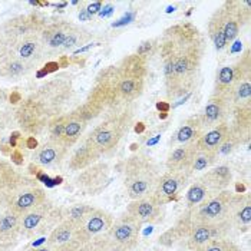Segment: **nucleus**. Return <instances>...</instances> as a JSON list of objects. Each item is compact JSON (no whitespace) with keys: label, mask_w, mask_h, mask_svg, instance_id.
I'll use <instances>...</instances> for the list:
<instances>
[{"label":"nucleus","mask_w":251,"mask_h":251,"mask_svg":"<svg viewBox=\"0 0 251 251\" xmlns=\"http://www.w3.org/2000/svg\"><path fill=\"white\" fill-rule=\"evenodd\" d=\"M95 207L88 205V204H75L72 207H69L68 210H63V218L72 221L74 224L80 226L83 223V220L86 218V215L91 213Z\"/></svg>","instance_id":"nucleus-36"},{"label":"nucleus","mask_w":251,"mask_h":251,"mask_svg":"<svg viewBox=\"0 0 251 251\" xmlns=\"http://www.w3.org/2000/svg\"><path fill=\"white\" fill-rule=\"evenodd\" d=\"M112 223H114V218L106 211L99 210V208H94L91 213L86 215L83 223L79 226L80 235H82L85 244L92 241L95 237L103 234V232L108 234Z\"/></svg>","instance_id":"nucleus-16"},{"label":"nucleus","mask_w":251,"mask_h":251,"mask_svg":"<svg viewBox=\"0 0 251 251\" xmlns=\"http://www.w3.org/2000/svg\"><path fill=\"white\" fill-rule=\"evenodd\" d=\"M109 179V167L103 162H95L94 165L80 171L75 178V185L80 191L95 195L99 193Z\"/></svg>","instance_id":"nucleus-15"},{"label":"nucleus","mask_w":251,"mask_h":251,"mask_svg":"<svg viewBox=\"0 0 251 251\" xmlns=\"http://www.w3.org/2000/svg\"><path fill=\"white\" fill-rule=\"evenodd\" d=\"M190 175L178 171H167L161 174L156 179L154 190L151 195L156 200L158 204L165 205L178 198L179 191L185 187Z\"/></svg>","instance_id":"nucleus-14"},{"label":"nucleus","mask_w":251,"mask_h":251,"mask_svg":"<svg viewBox=\"0 0 251 251\" xmlns=\"http://www.w3.org/2000/svg\"><path fill=\"white\" fill-rule=\"evenodd\" d=\"M29 71L30 68L23 60H20L15 52H12L9 58L0 65V77L1 79H19L25 76Z\"/></svg>","instance_id":"nucleus-32"},{"label":"nucleus","mask_w":251,"mask_h":251,"mask_svg":"<svg viewBox=\"0 0 251 251\" xmlns=\"http://www.w3.org/2000/svg\"><path fill=\"white\" fill-rule=\"evenodd\" d=\"M228 132H230L228 121L227 122H223V124H218V125H215V126L210 128V129H205L204 134L194 142L195 144V148L200 150V151L217 154L220 145L227 138Z\"/></svg>","instance_id":"nucleus-25"},{"label":"nucleus","mask_w":251,"mask_h":251,"mask_svg":"<svg viewBox=\"0 0 251 251\" xmlns=\"http://www.w3.org/2000/svg\"><path fill=\"white\" fill-rule=\"evenodd\" d=\"M119 71L118 82V102L119 108L131 106L145 91L148 76V59L136 53L128 55L116 63Z\"/></svg>","instance_id":"nucleus-4"},{"label":"nucleus","mask_w":251,"mask_h":251,"mask_svg":"<svg viewBox=\"0 0 251 251\" xmlns=\"http://www.w3.org/2000/svg\"><path fill=\"white\" fill-rule=\"evenodd\" d=\"M33 94L46 105L53 118L62 115L65 106L74 97L72 77L68 75H59L53 79H49L43 82Z\"/></svg>","instance_id":"nucleus-7"},{"label":"nucleus","mask_w":251,"mask_h":251,"mask_svg":"<svg viewBox=\"0 0 251 251\" xmlns=\"http://www.w3.org/2000/svg\"><path fill=\"white\" fill-rule=\"evenodd\" d=\"M231 115V106L230 103L220 97L211 95L208 98V102L202 111V114H200L202 125L205 129H210L218 124L227 122L228 118Z\"/></svg>","instance_id":"nucleus-20"},{"label":"nucleus","mask_w":251,"mask_h":251,"mask_svg":"<svg viewBox=\"0 0 251 251\" xmlns=\"http://www.w3.org/2000/svg\"><path fill=\"white\" fill-rule=\"evenodd\" d=\"M13 52V49L10 48V45L7 43V40L4 39V36L0 33V65L9 58V55Z\"/></svg>","instance_id":"nucleus-40"},{"label":"nucleus","mask_w":251,"mask_h":251,"mask_svg":"<svg viewBox=\"0 0 251 251\" xmlns=\"http://www.w3.org/2000/svg\"><path fill=\"white\" fill-rule=\"evenodd\" d=\"M195 144L190 142V144H182L179 147H176L173 150L168 158H167V170L168 171H178V173H185L190 174V167L193 162L194 155H195Z\"/></svg>","instance_id":"nucleus-26"},{"label":"nucleus","mask_w":251,"mask_h":251,"mask_svg":"<svg viewBox=\"0 0 251 251\" xmlns=\"http://www.w3.org/2000/svg\"><path fill=\"white\" fill-rule=\"evenodd\" d=\"M118 82L119 71L116 65H109L100 69L95 76L94 85L86 97V100L77 106L76 111L85 121H91L103 111L121 109L118 102Z\"/></svg>","instance_id":"nucleus-2"},{"label":"nucleus","mask_w":251,"mask_h":251,"mask_svg":"<svg viewBox=\"0 0 251 251\" xmlns=\"http://www.w3.org/2000/svg\"><path fill=\"white\" fill-rule=\"evenodd\" d=\"M134 121L131 106L111 111L108 116L83 138V144L100 155L114 152L119 142L126 136Z\"/></svg>","instance_id":"nucleus-3"},{"label":"nucleus","mask_w":251,"mask_h":251,"mask_svg":"<svg viewBox=\"0 0 251 251\" xmlns=\"http://www.w3.org/2000/svg\"><path fill=\"white\" fill-rule=\"evenodd\" d=\"M200 179L213 191V193H220L224 191L230 187L232 181L231 168L228 165H218L214 167L210 171L204 173L200 176Z\"/></svg>","instance_id":"nucleus-27"},{"label":"nucleus","mask_w":251,"mask_h":251,"mask_svg":"<svg viewBox=\"0 0 251 251\" xmlns=\"http://www.w3.org/2000/svg\"><path fill=\"white\" fill-rule=\"evenodd\" d=\"M205 128L202 125V121H201V116L200 115H193L190 118H187L181 126L176 129L175 132L174 142L178 144H190V142H195L200 136L204 134Z\"/></svg>","instance_id":"nucleus-28"},{"label":"nucleus","mask_w":251,"mask_h":251,"mask_svg":"<svg viewBox=\"0 0 251 251\" xmlns=\"http://www.w3.org/2000/svg\"><path fill=\"white\" fill-rule=\"evenodd\" d=\"M141 226L142 224L138 223L134 217H131L129 214H124L122 217L114 220L108 231V238L122 250H134L138 246Z\"/></svg>","instance_id":"nucleus-13"},{"label":"nucleus","mask_w":251,"mask_h":251,"mask_svg":"<svg viewBox=\"0 0 251 251\" xmlns=\"http://www.w3.org/2000/svg\"><path fill=\"white\" fill-rule=\"evenodd\" d=\"M63 220V210L56 208L49 200L38 208L25 214L20 218V235L35 237L52 231Z\"/></svg>","instance_id":"nucleus-9"},{"label":"nucleus","mask_w":251,"mask_h":251,"mask_svg":"<svg viewBox=\"0 0 251 251\" xmlns=\"http://www.w3.org/2000/svg\"><path fill=\"white\" fill-rule=\"evenodd\" d=\"M75 241H80L82 244H85L82 235H80V230H79V226L74 224L72 221L69 220H62L58 226L50 231L49 237H48V246L50 250L53 249H58L62 246H66V244H71V243H75Z\"/></svg>","instance_id":"nucleus-22"},{"label":"nucleus","mask_w":251,"mask_h":251,"mask_svg":"<svg viewBox=\"0 0 251 251\" xmlns=\"http://www.w3.org/2000/svg\"><path fill=\"white\" fill-rule=\"evenodd\" d=\"M126 214L134 217L138 223H156L162 218V205L156 202L152 195H147L138 200H132L128 205Z\"/></svg>","instance_id":"nucleus-17"},{"label":"nucleus","mask_w":251,"mask_h":251,"mask_svg":"<svg viewBox=\"0 0 251 251\" xmlns=\"http://www.w3.org/2000/svg\"><path fill=\"white\" fill-rule=\"evenodd\" d=\"M0 139H1V128H0Z\"/></svg>","instance_id":"nucleus-48"},{"label":"nucleus","mask_w":251,"mask_h":251,"mask_svg":"<svg viewBox=\"0 0 251 251\" xmlns=\"http://www.w3.org/2000/svg\"><path fill=\"white\" fill-rule=\"evenodd\" d=\"M0 251H1V250H0Z\"/></svg>","instance_id":"nucleus-49"},{"label":"nucleus","mask_w":251,"mask_h":251,"mask_svg":"<svg viewBox=\"0 0 251 251\" xmlns=\"http://www.w3.org/2000/svg\"><path fill=\"white\" fill-rule=\"evenodd\" d=\"M217 193H213L200 178L195 179L193 185L190 187V190L187 191V195H185V200H187V205L188 208H193L195 205L204 202L205 200H208L211 195Z\"/></svg>","instance_id":"nucleus-33"},{"label":"nucleus","mask_w":251,"mask_h":251,"mask_svg":"<svg viewBox=\"0 0 251 251\" xmlns=\"http://www.w3.org/2000/svg\"><path fill=\"white\" fill-rule=\"evenodd\" d=\"M20 235V217L12 213L0 215V246L13 243Z\"/></svg>","instance_id":"nucleus-30"},{"label":"nucleus","mask_w":251,"mask_h":251,"mask_svg":"<svg viewBox=\"0 0 251 251\" xmlns=\"http://www.w3.org/2000/svg\"><path fill=\"white\" fill-rule=\"evenodd\" d=\"M159 56L165 95L176 100L197 86L205 53V40L191 22L176 23L164 30L159 42Z\"/></svg>","instance_id":"nucleus-1"},{"label":"nucleus","mask_w":251,"mask_h":251,"mask_svg":"<svg viewBox=\"0 0 251 251\" xmlns=\"http://www.w3.org/2000/svg\"><path fill=\"white\" fill-rule=\"evenodd\" d=\"M99 158H100V155L95 152L92 148H89L88 145L83 144L69 158V170L82 171V170H85V168H88V167H91L95 162H98Z\"/></svg>","instance_id":"nucleus-31"},{"label":"nucleus","mask_w":251,"mask_h":251,"mask_svg":"<svg viewBox=\"0 0 251 251\" xmlns=\"http://www.w3.org/2000/svg\"><path fill=\"white\" fill-rule=\"evenodd\" d=\"M122 174L126 193L132 200L151 195L159 176L152 158L145 154L128 156L122 162Z\"/></svg>","instance_id":"nucleus-5"},{"label":"nucleus","mask_w":251,"mask_h":251,"mask_svg":"<svg viewBox=\"0 0 251 251\" xmlns=\"http://www.w3.org/2000/svg\"><path fill=\"white\" fill-rule=\"evenodd\" d=\"M220 19L228 45L238 38L243 27L251 19V3L244 0H227L214 10Z\"/></svg>","instance_id":"nucleus-8"},{"label":"nucleus","mask_w":251,"mask_h":251,"mask_svg":"<svg viewBox=\"0 0 251 251\" xmlns=\"http://www.w3.org/2000/svg\"><path fill=\"white\" fill-rule=\"evenodd\" d=\"M69 150L62 147L60 144L46 141L35 150V152L32 155V161L33 164L42 165V167H53V165L62 164Z\"/></svg>","instance_id":"nucleus-23"},{"label":"nucleus","mask_w":251,"mask_h":251,"mask_svg":"<svg viewBox=\"0 0 251 251\" xmlns=\"http://www.w3.org/2000/svg\"><path fill=\"white\" fill-rule=\"evenodd\" d=\"M12 49L18 55V58L20 60H23L30 68V71L33 68H38L43 60L48 59L46 58V52H45V46H43L42 39H40V35L25 39V40H22L20 43H18Z\"/></svg>","instance_id":"nucleus-19"},{"label":"nucleus","mask_w":251,"mask_h":251,"mask_svg":"<svg viewBox=\"0 0 251 251\" xmlns=\"http://www.w3.org/2000/svg\"><path fill=\"white\" fill-rule=\"evenodd\" d=\"M156 108L161 111V112H165V114H168V109H170V105L167 103V102H159L158 105H156Z\"/></svg>","instance_id":"nucleus-45"},{"label":"nucleus","mask_w":251,"mask_h":251,"mask_svg":"<svg viewBox=\"0 0 251 251\" xmlns=\"http://www.w3.org/2000/svg\"><path fill=\"white\" fill-rule=\"evenodd\" d=\"M10 159H12V164L13 165H23V162H25V159H23V152L20 151L19 148H15L12 152H10Z\"/></svg>","instance_id":"nucleus-41"},{"label":"nucleus","mask_w":251,"mask_h":251,"mask_svg":"<svg viewBox=\"0 0 251 251\" xmlns=\"http://www.w3.org/2000/svg\"><path fill=\"white\" fill-rule=\"evenodd\" d=\"M15 118L25 134L36 136L46 131L48 124L53 116L35 94H30L18 105L15 111Z\"/></svg>","instance_id":"nucleus-6"},{"label":"nucleus","mask_w":251,"mask_h":251,"mask_svg":"<svg viewBox=\"0 0 251 251\" xmlns=\"http://www.w3.org/2000/svg\"><path fill=\"white\" fill-rule=\"evenodd\" d=\"M86 126H88V121H85L76 109L68 112L66 114V121H65V126H63V132H62V138H60L59 144L62 147L71 150L80 139V136L83 135Z\"/></svg>","instance_id":"nucleus-24"},{"label":"nucleus","mask_w":251,"mask_h":251,"mask_svg":"<svg viewBox=\"0 0 251 251\" xmlns=\"http://www.w3.org/2000/svg\"><path fill=\"white\" fill-rule=\"evenodd\" d=\"M217 159H218L217 154L197 150L193 158V162H191V167H190V174H193L195 171H204V170L213 167L217 162Z\"/></svg>","instance_id":"nucleus-35"},{"label":"nucleus","mask_w":251,"mask_h":251,"mask_svg":"<svg viewBox=\"0 0 251 251\" xmlns=\"http://www.w3.org/2000/svg\"><path fill=\"white\" fill-rule=\"evenodd\" d=\"M234 85H235V77H234L232 65L223 66V68H220V71H217L215 82H214V91L211 95L223 98L230 103ZM230 106H231V103H230Z\"/></svg>","instance_id":"nucleus-29"},{"label":"nucleus","mask_w":251,"mask_h":251,"mask_svg":"<svg viewBox=\"0 0 251 251\" xmlns=\"http://www.w3.org/2000/svg\"><path fill=\"white\" fill-rule=\"evenodd\" d=\"M48 201L46 191L39 187L35 179L23 176L18 190L12 194V197L7 201V211L18 217H23L25 214L38 208L43 202Z\"/></svg>","instance_id":"nucleus-11"},{"label":"nucleus","mask_w":251,"mask_h":251,"mask_svg":"<svg viewBox=\"0 0 251 251\" xmlns=\"http://www.w3.org/2000/svg\"><path fill=\"white\" fill-rule=\"evenodd\" d=\"M197 251H240V249L227 238H217V240H211L210 243H207L204 247Z\"/></svg>","instance_id":"nucleus-38"},{"label":"nucleus","mask_w":251,"mask_h":251,"mask_svg":"<svg viewBox=\"0 0 251 251\" xmlns=\"http://www.w3.org/2000/svg\"><path fill=\"white\" fill-rule=\"evenodd\" d=\"M144 129H145V125L142 124V122H139V124H136L135 125V132H144Z\"/></svg>","instance_id":"nucleus-46"},{"label":"nucleus","mask_w":251,"mask_h":251,"mask_svg":"<svg viewBox=\"0 0 251 251\" xmlns=\"http://www.w3.org/2000/svg\"><path fill=\"white\" fill-rule=\"evenodd\" d=\"M228 223L231 228H238L240 231H249L251 223V198L247 194H232Z\"/></svg>","instance_id":"nucleus-18"},{"label":"nucleus","mask_w":251,"mask_h":251,"mask_svg":"<svg viewBox=\"0 0 251 251\" xmlns=\"http://www.w3.org/2000/svg\"><path fill=\"white\" fill-rule=\"evenodd\" d=\"M39 147L38 141H36V138L35 136H27V138H25V148H27V150H36Z\"/></svg>","instance_id":"nucleus-43"},{"label":"nucleus","mask_w":251,"mask_h":251,"mask_svg":"<svg viewBox=\"0 0 251 251\" xmlns=\"http://www.w3.org/2000/svg\"><path fill=\"white\" fill-rule=\"evenodd\" d=\"M158 48H159V42H158L156 39H148V40H144V42L138 46L135 53L138 56L150 59L154 55L155 52L158 50Z\"/></svg>","instance_id":"nucleus-39"},{"label":"nucleus","mask_w":251,"mask_h":251,"mask_svg":"<svg viewBox=\"0 0 251 251\" xmlns=\"http://www.w3.org/2000/svg\"><path fill=\"white\" fill-rule=\"evenodd\" d=\"M9 99H10V103H19V102L23 100V98H22L19 92H12V95H10Z\"/></svg>","instance_id":"nucleus-44"},{"label":"nucleus","mask_w":251,"mask_h":251,"mask_svg":"<svg viewBox=\"0 0 251 251\" xmlns=\"http://www.w3.org/2000/svg\"><path fill=\"white\" fill-rule=\"evenodd\" d=\"M75 29H76V25L63 19L48 23L40 33V39L46 52V58L63 56V46Z\"/></svg>","instance_id":"nucleus-12"},{"label":"nucleus","mask_w":251,"mask_h":251,"mask_svg":"<svg viewBox=\"0 0 251 251\" xmlns=\"http://www.w3.org/2000/svg\"><path fill=\"white\" fill-rule=\"evenodd\" d=\"M46 25V18H43L38 12H32L26 15H18L4 22L0 33L7 40L10 48H15L22 40L40 35Z\"/></svg>","instance_id":"nucleus-10"},{"label":"nucleus","mask_w":251,"mask_h":251,"mask_svg":"<svg viewBox=\"0 0 251 251\" xmlns=\"http://www.w3.org/2000/svg\"><path fill=\"white\" fill-rule=\"evenodd\" d=\"M6 98H7V95H6V92L3 91V89H0V105L6 100Z\"/></svg>","instance_id":"nucleus-47"},{"label":"nucleus","mask_w":251,"mask_h":251,"mask_svg":"<svg viewBox=\"0 0 251 251\" xmlns=\"http://www.w3.org/2000/svg\"><path fill=\"white\" fill-rule=\"evenodd\" d=\"M25 175L9 161L0 159V207H6L12 194L18 190Z\"/></svg>","instance_id":"nucleus-21"},{"label":"nucleus","mask_w":251,"mask_h":251,"mask_svg":"<svg viewBox=\"0 0 251 251\" xmlns=\"http://www.w3.org/2000/svg\"><path fill=\"white\" fill-rule=\"evenodd\" d=\"M241 145H244V141L237 135L234 132H228L227 138L223 141V144L220 145L218 148V152H217V156H223V155H230L232 154L234 151H237V148H240Z\"/></svg>","instance_id":"nucleus-37"},{"label":"nucleus","mask_w":251,"mask_h":251,"mask_svg":"<svg viewBox=\"0 0 251 251\" xmlns=\"http://www.w3.org/2000/svg\"><path fill=\"white\" fill-rule=\"evenodd\" d=\"M207 35H208V38L211 39L213 45L215 46V49L218 52L224 50L228 46V42H227V39L224 36L221 23H220V19H218L215 12L210 16V20L207 23Z\"/></svg>","instance_id":"nucleus-34"},{"label":"nucleus","mask_w":251,"mask_h":251,"mask_svg":"<svg viewBox=\"0 0 251 251\" xmlns=\"http://www.w3.org/2000/svg\"><path fill=\"white\" fill-rule=\"evenodd\" d=\"M102 1H94V3H91L88 7H86V13L91 16V15H97L98 12L100 10V7H102Z\"/></svg>","instance_id":"nucleus-42"}]
</instances>
